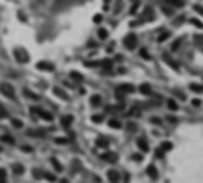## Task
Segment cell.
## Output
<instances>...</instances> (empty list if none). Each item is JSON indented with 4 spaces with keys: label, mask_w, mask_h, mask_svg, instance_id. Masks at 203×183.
Wrapping results in <instances>:
<instances>
[{
    "label": "cell",
    "mask_w": 203,
    "mask_h": 183,
    "mask_svg": "<svg viewBox=\"0 0 203 183\" xmlns=\"http://www.w3.org/2000/svg\"><path fill=\"white\" fill-rule=\"evenodd\" d=\"M138 144H140V147H142V149H147V142H143V140H140Z\"/></svg>",
    "instance_id": "cell-1"
}]
</instances>
